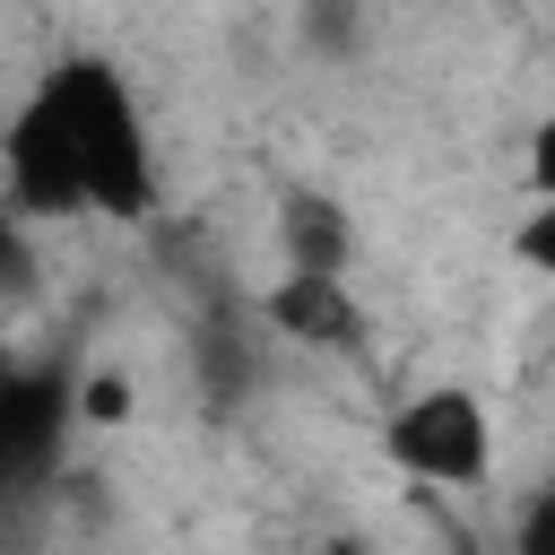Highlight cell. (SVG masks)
Segmentation results:
<instances>
[{"label": "cell", "mask_w": 555, "mask_h": 555, "mask_svg": "<svg viewBox=\"0 0 555 555\" xmlns=\"http://www.w3.org/2000/svg\"><path fill=\"white\" fill-rule=\"evenodd\" d=\"M520 173H529V199H546V191H555V113L529 130V165H520Z\"/></svg>", "instance_id": "obj_10"}, {"label": "cell", "mask_w": 555, "mask_h": 555, "mask_svg": "<svg viewBox=\"0 0 555 555\" xmlns=\"http://www.w3.org/2000/svg\"><path fill=\"white\" fill-rule=\"evenodd\" d=\"M260 312H269L278 338L321 347V356H356L373 338V321H364V304H356V286L338 269H278V286L260 295Z\"/></svg>", "instance_id": "obj_4"}, {"label": "cell", "mask_w": 555, "mask_h": 555, "mask_svg": "<svg viewBox=\"0 0 555 555\" xmlns=\"http://www.w3.org/2000/svg\"><path fill=\"white\" fill-rule=\"evenodd\" d=\"M17 225H26V217H17L9 199H0V286H26V269H35V260H26V234H17Z\"/></svg>", "instance_id": "obj_9"}, {"label": "cell", "mask_w": 555, "mask_h": 555, "mask_svg": "<svg viewBox=\"0 0 555 555\" xmlns=\"http://www.w3.org/2000/svg\"><path fill=\"white\" fill-rule=\"evenodd\" d=\"M512 251H520V269H538V278H555V191L512 225Z\"/></svg>", "instance_id": "obj_7"}, {"label": "cell", "mask_w": 555, "mask_h": 555, "mask_svg": "<svg viewBox=\"0 0 555 555\" xmlns=\"http://www.w3.org/2000/svg\"><path fill=\"white\" fill-rule=\"evenodd\" d=\"M35 87L61 104L69 139H78L87 208H95V217H147V208H156V147H147L139 95L121 87V69L95 61V52H69V61H52Z\"/></svg>", "instance_id": "obj_1"}, {"label": "cell", "mask_w": 555, "mask_h": 555, "mask_svg": "<svg viewBox=\"0 0 555 555\" xmlns=\"http://www.w3.org/2000/svg\"><path fill=\"white\" fill-rule=\"evenodd\" d=\"M382 451L416 486H486V468H494V416H486L477 390L442 382V390H416L382 425Z\"/></svg>", "instance_id": "obj_2"}, {"label": "cell", "mask_w": 555, "mask_h": 555, "mask_svg": "<svg viewBox=\"0 0 555 555\" xmlns=\"http://www.w3.org/2000/svg\"><path fill=\"white\" fill-rule=\"evenodd\" d=\"M0 199L26 217V225H61V217H87V173H78V139L61 121V104L43 87H26V104L9 113L0 130Z\"/></svg>", "instance_id": "obj_3"}, {"label": "cell", "mask_w": 555, "mask_h": 555, "mask_svg": "<svg viewBox=\"0 0 555 555\" xmlns=\"http://www.w3.org/2000/svg\"><path fill=\"white\" fill-rule=\"evenodd\" d=\"M278 260H286V269H338V278H347V260H356L347 208L321 199V191H295V199L278 208Z\"/></svg>", "instance_id": "obj_5"}, {"label": "cell", "mask_w": 555, "mask_h": 555, "mask_svg": "<svg viewBox=\"0 0 555 555\" xmlns=\"http://www.w3.org/2000/svg\"><path fill=\"white\" fill-rule=\"evenodd\" d=\"M512 555H555V486H538L512 520Z\"/></svg>", "instance_id": "obj_8"}, {"label": "cell", "mask_w": 555, "mask_h": 555, "mask_svg": "<svg viewBox=\"0 0 555 555\" xmlns=\"http://www.w3.org/2000/svg\"><path fill=\"white\" fill-rule=\"evenodd\" d=\"M130 408H139V390H130L121 373H87V382L69 390V416H78V425H130Z\"/></svg>", "instance_id": "obj_6"}]
</instances>
